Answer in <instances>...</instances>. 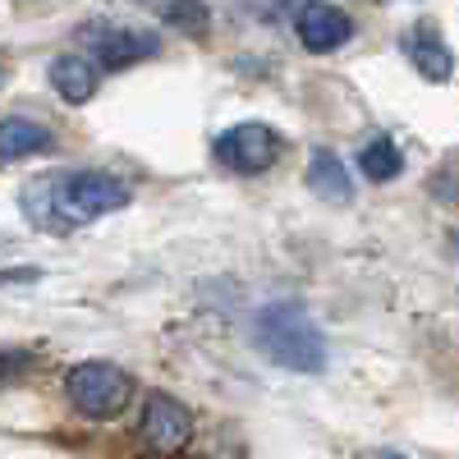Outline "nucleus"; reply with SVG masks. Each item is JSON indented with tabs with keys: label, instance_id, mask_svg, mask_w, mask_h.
Masks as SVG:
<instances>
[{
	"label": "nucleus",
	"instance_id": "7ed1b4c3",
	"mask_svg": "<svg viewBox=\"0 0 459 459\" xmlns=\"http://www.w3.org/2000/svg\"><path fill=\"white\" fill-rule=\"evenodd\" d=\"M134 377L115 363H101V359H88V363H74L65 372V395L69 404L79 409L92 423H110L120 418L129 404H134Z\"/></svg>",
	"mask_w": 459,
	"mask_h": 459
},
{
	"label": "nucleus",
	"instance_id": "20e7f679",
	"mask_svg": "<svg viewBox=\"0 0 459 459\" xmlns=\"http://www.w3.org/2000/svg\"><path fill=\"white\" fill-rule=\"evenodd\" d=\"M74 42H79V51H88L101 69H129L147 56H161V37L152 28L110 23V19H88Z\"/></svg>",
	"mask_w": 459,
	"mask_h": 459
},
{
	"label": "nucleus",
	"instance_id": "1a4fd4ad",
	"mask_svg": "<svg viewBox=\"0 0 459 459\" xmlns=\"http://www.w3.org/2000/svg\"><path fill=\"white\" fill-rule=\"evenodd\" d=\"M400 51L409 56V65L423 74L428 83H450L455 79V51H450L446 37L437 32V23H413L400 37Z\"/></svg>",
	"mask_w": 459,
	"mask_h": 459
},
{
	"label": "nucleus",
	"instance_id": "0eeeda50",
	"mask_svg": "<svg viewBox=\"0 0 459 459\" xmlns=\"http://www.w3.org/2000/svg\"><path fill=\"white\" fill-rule=\"evenodd\" d=\"M294 32H299V42L308 47L313 56H331V51H340V47L354 37V19L344 14L340 5L308 0V5L294 14Z\"/></svg>",
	"mask_w": 459,
	"mask_h": 459
},
{
	"label": "nucleus",
	"instance_id": "f03ea898",
	"mask_svg": "<svg viewBox=\"0 0 459 459\" xmlns=\"http://www.w3.org/2000/svg\"><path fill=\"white\" fill-rule=\"evenodd\" d=\"M253 344L276 368H290V372L313 377V372L326 368V335L317 331L308 308H303V303H290V299H276V303H266V308H257Z\"/></svg>",
	"mask_w": 459,
	"mask_h": 459
},
{
	"label": "nucleus",
	"instance_id": "dca6fc26",
	"mask_svg": "<svg viewBox=\"0 0 459 459\" xmlns=\"http://www.w3.org/2000/svg\"><path fill=\"white\" fill-rule=\"evenodd\" d=\"M455 248H459V235H455Z\"/></svg>",
	"mask_w": 459,
	"mask_h": 459
},
{
	"label": "nucleus",
	"instance_id": "4468645a",
	"mask_svg": "<svg viewBox=\"0 0 459 459\" xmlns=\"http://www.w3.org/2000/svg\"><path fill=\"white\" fill-rule=\"evenodd\" d=\"M23 363H37V354H28V350H5V381H14Z\"/></svg>",
	"mask_w": 459,
	"mask_h": 459
},
{
	"label": "nucleus",
	"instance_id": "f8f14e48",
	"mask_svg": "<svg viewBox=\"0 0 459 459\" xmlns=\"http://www.w3.org/2000/svg\"><path fill=\"white\" fill-rule=\"evenodd\" d=\"M359 170H363L368 184H391V179H400V170H404V152H400V143L386 138V134L368 138V143L359 147Z\"/></svg>",
	"mask_w": 459,
	"mask_h": 459
},
{
	"label": "nucleus",
	"instance_id": "423d86ee",
	"mask_svg": "<svg viewBox=\"0 0 459 459\" xmlns=\"http://www.w3.org/2000/svg\"><path fill=\"white\" fill-rule=\"evenodd\" d=\"M138 437L147 450L157 455H175L194 441V409L179 404L175 395L166 391H147L143 400V418H138Z\"/></svg>",
	"mask_w": 459,
	"mask_h": 459
},
{
	"label": "nucleus",
	"instance_id": "2eb2a0df",
	"mask_svg": "<svg viewBox=\"0 0 459 459\" xmlns=\"http://www.w3.org/2000/svg\"><path fill=\"white\" fill-rule=\"evenodd\" d=\"M28 281H42V272L37 266H10L5 272V285H28Z\"/></svg>",
	"mask_w": 459,
	"mask_h": 459
},
{
	"label": "nucleus",
	"instance_id": "9d476101",
	"mask_svg": "<svg viewBox=\"0 0 459 459\" xmlns=\"http://www.w3.org/2000/svg\"><path fill=\"white\" fill-rule=\"evenodd\" d=\"M303 179H308V194L322 198L326 207H350V203H354V175L344 170V161L335 157L331 147H317V152H313Z\"/></svg>",
	"mask_w": 459,
	"mask_h": 459
},
{
	"label": "nucleus",
	"instance_id": "9b49d317",
	"mask_svg": "<svg viewBox=\"0 0 459 459\" xmlns=\"http://www.w3.org/2000/svg\"><path fill=\"white\" fill-rule=\"evenodd\" d=\"M56 134L47 125L28 120V115H5L0 120V157L5 161H32V157H51Z\"/></svg>",
	"mask_w": 459,
	"mask_h": 459
},
{
	"label": "nucleus",
	"instance_id": "f257e3e1",
	"mask_svg": "<svg viewBox=\"0 0 459 459\" xmlns=\"http://www.w3.org/2000/svg\"><path fill=\"white\" fill-rule=\"evenodd\" d=\"M129 203H134V188L110 170H74L65 179H37L23 188L28 221L47 225V230L88 225L110 212H125Z\"/></svg>",
	"mask_w": 459,
	"mask_h": 459
},
{
	"label": "nucleus",
	"instance_id": "39448f33",
	"mask_svg": "<svg viewBox=\"0 0 459 459\" xmlns=\"http://www.w3.org/2000/svg\"><path fill=\"white\" fill-rule=\"evenodd\" d=\"M212 152H216V161L225 170H235V175H262V170H272L281 161L285 138L272 125H262V120H244V125H230L212 143Z\"/></svg>",
	"mask_w": 459,
	"mask_h": 459
},
{
	"label": "nucleus",
	"instance_id": "ddd939ff",
	"mask_svg": "<svg viewBox=\"0 0 459 459\" xmlns=\"http://www.w3.org/2000/svg\"><path fill=\"white\" fill-rule=\"evenodd\" d=\"M157 19L188 32V37H207V28H212L207 0H157Z\"/></svg>",
	"mask_w": 459,
	"mask_h": 459
},
{
	"label": "nucleus",
	"instance_id": "6e6552de",
	"mask_svg": "<svg viewBox=\"0 0 459 459\" xmlns=\"http://www.w3.org/2000/svg\"><path fill=\"white\" fill-rule=\"evenodd\" d=\"M47 83L60 101L69 106H88L97 97V83H101V65L88 56V51H60L51 56L47 65Z\"/></svg>",
	"mask_w": 459,
	"mask_h": 459
}]
</instances>
